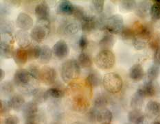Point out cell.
Returning <instances> with one entry per match:
<instances>
[{
	"instance_id": "obj_1",
	"label": "cell",
	"mask_w": 160,
	"mask_h": 124,
	"mask_svg": "<svg viewBox=\"0 0 160 124\" xmlns=\"http://www.w3.org/2000/svg\"><path fill=\"white\" fill-rule=\"evenodd\" d=\"M14 84L21 93L26 95H34L39 89V80L24 69H20L15 72Z\"/></svg>"
},
{
	"instance_id": "obj_2",
	"label": "cell",
	"mask_w": 160,
	"mask_h": 124,
	"mask_svg": "<svg viewBox=\"0 0 160 124\" xmlns=\"http://www.w3.org/2000/svg\"><path fill=\"white\" fill-rule=\"evenodd\" d=\"M81 74V67L79 66L78 61L75 59H69L66 60L62 64L61 75L65 83L69 84L76 81L78 78Z\"/></svg>"
},
{
	"instance_id": "obj_3",
	"label": "cell",
	"mask_w": 160,
	"mask_h": 124,
	"mask_svg": "<svg viewBox=\"0 0 160 124\" xmlns=\"http://www.w3.org/2000/svg\"><path fill=\"white\" fill-rule=\"evenodd\" d=\"M50 31L49 19H39L30 32L32 39L37 43H41L46 39Z\"/></svg>"
},
{
	"instance_id": "obj_4",
	"label": "cell",
	"mask_w": 160,
	"mask_h": 124,
	"mask_svg": "<svg viewBox=\"0 0 160 124\" xmlns=\"http://www.w3.org/2000/svg\"><path fill=\"white\" fill-rule=\"evenodd\" d=\"M103 86L106 91L110 93H118L123 87L122 79L116 73L107 74L103 78Z\"/></svg>"
},
{
	"instance_id": "obj_5",
	"label": "cell",
	"mask_w": 160,
	"mask_h": 124,
	"mask_svg": "<svg viewBox=\"0 0 160 124\" xmlns=\"http://www.w3.org/2000/svg\"><path fill=\"white\" fill-rule=\"evenodd\" d=\"M94 62L100 69H110L116 63V56L111 50H102L96 55Z\"/></svg>"
},
{
	"instance_id": "obj_6",
	"label": "cell",
	"mask_w": 160,
	"mask_h": 124,
	"mask_svg": "<svg viewBox=\"0 0 160 124\" xmlns=\"http://www.w3.org/2000/svg\"><path fill=\"white\" fill-rule=\"evenodd\" d=\"M124 27L123 17L120 15H113L108 18L105 30L112 34H118L122 32Z\"/></svg>"
},
{
	"instance_id": "obj_7",
	"label": "cell",
	"mask_w": 160,
	"mask_h": 124,
	"mask_svg": "<svg viewBox=\"0 0 160 124\" xmlns=\"http://www.w3.org/2000/svg\"><path fill=\"white\" fill-rule=\"evenodd\" d=\"M57 72L54 68L44 66L40 69L39 80L46 85H52L57 80Z\"/></svg>"
},
{
	"instance_id": "obj_8",
	"label": "cell",
	"mask_w": 160,
	"mask_h": 124,
	"mask_svg": "<svg viewBox=\"0 0 160 124\" xmlns=\"http://www.w3.org/2000/svg\"><path fill=\"white\" fill-rule=\"evenodd\" d=\"M72 108L78 112H85L89 107V102L88 99L82 95H76L71 100Z\"/></svg>"
},
{
	"instance_id": "obj_9",
	"label": "cell",
	"mask_w": 160,
	"mask_h": 124,
	"mask_svg": "<svg viewBox=\"0 0 160 124\" xmlns=\"http://www.w3.org/2000/svg\"><path fill=\"white\" fill-rule=\"evenodd\" d=\"M81 30L85 33H91L96 29H98V19L95 16L88 15L81 21Z\"/></svg>"
},
{
	"instance_id": "obj_10",
	"label": "cell",
	"mask_w": 160,
	"mask_h": 124,
	"mask_svg": "<svg viewBox=\"0 0 160 124\" xmlns=\"http://www.w3.org/2000/svg\"><path fill=\"white\" fill-rule=\"evenodd\" d=\"M15 39L21 48H28L32 43V37L27 31L19 30L15 34Z\"/></svg>"
},
{
	"instance_id": "obj_11",
	"label": "cell",
	"mask_w": 160,
	"mask_h": 124,
	"mask_svg": "<svg viewBox=\"0 0 160 124\" xmlns=\"http://www.w3.org/2000/svg\"><path fill=\"white\" fill-rule=\"evenodd\" d=\"M53 54L58 59H64L68 56L69 50L67 43L64 40H59L52 48Z\"/></svg>"
},
{
	"instance_id": "obj_12",
	"label": "cell",
	"mask_w": 160,
	"mask_h": 124,
	"mask_svg": "<svg viewBox=\"0 0 160 124\" xmlns=\"http://www.w3.org/2000/svg\"><path fill=\"white\" fill-rule=\"evenodd\" d=\"M16 26L20 30L28 31L32 28L33 26V19L29 15L22 12L17 17L16 19Z\"/></svg>"
},
{
	"instance_id": "obj_13",
	"label": "cell",
	"mask_w": 160,
	"mask_h": 124,
	"mask_svg": "<svg viewBox=\"0 0 160 124\" xmlns=\"http://www.w3.org/2000/svg\"><path fill=\"white\" fill-rule=\"evenodd\" d=\"M23 115L25 120H29L35 118L39 113L38 104L34 101L27 102L22 110Z\"/></svg>"
},
{
	"instance_id": "obj_14",
	"label": "cell",
	"mask_w": 160,
	"mask_h": 124,
	"mask_svg": "<svg viewBox=\"0 0 160 124\" xmlns=\"http://www.w3.org/2000/svg\"><path fill=\"white\" fill-rule=\"evenodd\" d=\"M86 82L90 87H98L103 82V79L98 71L92 70L89 72V74L87 76Z\"/></svg>"
},
{
	"instance_id": "obj_15",
	"label": "cell",
	"mask_w": 160,
	"mask_h": 124,
	"mask_svg": "<svg viewBox=\"0 0 160 124\" xmlns=\"http://www.w3.org/2000/svg\"><path fill=\"white\" fill-rule=\"evenodd\" d=\"M152 5L148 1H140L137 3L135 12L140 18H146L150 14Z\"/></svg>"
},
{
	"instance_id": "obj_16",
	"label": "cell",
	"mask_w": 160,
	"mask_h": 124,
	"mask_svg": "<svg viewBox=\"0 0 160 124\" xmlns=\"http://www.w3.org/2000/svg\"><path fill=\"white\" fill-rule=\"evenodd\" d=\"M74 10L75 6L71 2L65 0L59 3L57 7V12L59 15H74Z\"/></svg>"
},
{
	"instance_id": "obj_17",
	"label": "cell",
	"mask_w": 160,
	"mask_h": 124,
	"mask_svg": "<svg viewBox=\"0 0 160 124\" xmlns=\"http://www.w3.org/2000/svg\"><path fill=\"white\" fill-rule=\"evenodd\" d=\"M138 89L145 98L153 97L157 93V86L155 82H145L144 84Z\"/></svg>"
},
{
	"instance_id": "obj_18",
	"label": "cell",
	"mask_w": 160,
	"mask_h": 124,
	"mask_svg": "<svg viewBox=\"0 0 160 124\" xmlns=\"http://www.w3.org/2000/svg\"><path fill=\"white\" fill-rule=\"evenodd\" d=\"M13 59L17 65L23 66V65L27 63L28 60L29 59L28 53L27 50L21 47L15 50V53H14Z\"/></svg>"
},
{
	"instance_id": "obj_19",
	"label": "cell",
	"mask_w": 160,
	"mask_h": 124,
	"mask_svg": "<svg viewBox=\"0 0 160 124\" xmlns=\"http://www.w3.org/2000/svg\"><path fill=\"white\" fill-rule=\"evenodd\" d=\"M115 44V38L113 34L107 32L99 41V47L102 50H110L112 49Z\"/></svg>"
},
{
	"instance_id": "obj_20",
	"label": "cell",
	"mask_w": 160,
	"mask_h": 124,
	"mask_svg": "<svg viewBox=\"0 0 160 124\" xmlns=\"http://www.w3.org/2000/svg\"><path fill=\"white\" fill-rule=\"evenodd\" d=\"M145 112L149 118H155L160 115V103L156 101H150L145 108Z\"/></svg>"
},
{
	"instance_id": "obj_21",
	"label": "cell",
	"mask_w": 160,
	"mask_h": 124,
	"mask_svg": "<svg viewBox=\"0 0 160 124\" xmlns=\"http://www.w3.org/2000/svg\"><path fill=\"white\" fill-rule=\"evenodd\" d=\"M129 77L134 82H140L144 77V68L140 64H135L129 69Z\"/></svg>"
},
{
	"instance_id": "obj_22",
	"label": "cell",
	"mask_w": 160,
	"mask_h": 124,
	"mask_svg": "<svg viewBox=\"0 0 160 124\" xmlns=\"http://www.w3.org/2000/svg\"><path fill=\"white\" fill-rule=\"evenodd\" d=\"M34 14L37 20L49 19L50 8L47 3L43 2L37 5L34 9Z\"/></svg>"
},
{
	"instance_id": "obj_23",
	"label": "cell",
	"mask_w": 160,
	"mask_h": 124,
	"mask_svg": "<svg viewBox=\"0 0 160 124\" xmlns=\"http://www.w3.org/2000/svg\"><path fill=\"white\" fill-rule=\"evenodd\" d=\"M9 104L12 109L15 111H20L23 110L25 106V99L21 95H14L8 100Z\"/></svg>"
},
{
	"instance_id": "obj_24",
	"label": "cell",
	"mask_w": 160,
	"mask_h": 124,
	"mask_svg": "<svg viewBox=\"0 0 160 124\" xmlns=\"http://www.w3.org/2000/svg\"><path fill=\"white\" fill-rule=\"evenodd\" d=\"M15 50H14L12 43L5 42V41H0V54L3 58L8 59L13 58L14 53Z\"/></svg>"
},
{
	"instance_id": "obj_25",
	"label": "cell",
	"mask_w": 160,
	"mask_h": 124,
	"mask_svg": "<svg viewBox=\"0 0 160 124\" xmlns=\"http://www.w3.org/2000/svg\"><path fill=\"white\" fill-rule=\"evenodd\" d=\"M145 97L140 91L138 89L131 99V107L133 110H140L143 107Z\"/></svg>"
},
{
	"instance_id": "obj_26",
	"label": "cell",
	"mask_w": 160,
	"mask_h": 124,
	"mask_svg": "<svg viewBox=\"0 0 160 124\" xmlns=\"http://www.w3.org/2000/svg\"><path fill=\"white\" fill-rule=\"evenodd\" d=\"M128 119L132 124H143L145 115L140 110H132L128 112Z\"/></svg>"
},
{
	"instance_id": "obj_27",
	"label": "cell",
	"mask_w": 160,
	"mask_h": 124,
	"mask_svg": "<svg viewBox=\"0 0 160 124\" xmlns=\"http://www.w3.org/2000/svg\"><path fill=\"white\" fill-rule=\"evenodd\" d=\"M81 30V23H78L76 21H73L66 24L64 28V32L68 36H74L76 34L78 33Z\"/></svg>"
},
{
	"instance_id": "obj_28",
	"label": "cell",
	"mask_w": 160,
	"mask_h": 124,
	"mask_svg": "<svg viewBox=\"0 0 160 124\" xmlns=\"http://www.w3.org/2000/svg\"><path fill=\"white\" fill-rule=\"evenodd\" d=\"M53 51L51 48L48 45H43L41 47V52L39 60L41 63L47 64L50 61L52 56Z\"/></svg>"
},
{
	"instance_id": "obj_29",
	"label": "cell",
	"mask_w": 160,
	"mask_h": 124,
	"mask_svg": "<svg viewBox=\"0 0 160 124\" xmlns=\"http://www.w3.org/2000/svg\"><path fill=\"white\" fill-rule=\"evenodd\" d=\"M113 119V114L110 110L105 108L99 111L98 122L100 124H111Z\"/></svg>"
},
{
	"instance_id": "obj_30",
	"label": "cell",
	"mask_w": 160,
	"mask_h": 124,
	"mask_svg": "<svg viewBox=\"0 0 160 124\" xmlns=\"http://www.w3.org/2000/svg\"><path fill=\"white\" fill-rule=\"evenodd\" d=\"M78 63L79 66L82 68H89L92 67L93 62L91 56L88 54L82 51L78 56Z\"/></svg>"
},
{
	"instance_id": "obj_31",
	"label": "cell",
	"mask_w": 160,
	"mask_h": 124,
	"mask_svg": "<svg viewBox=\"0 0 160 124\" xmlns=\"http://www.w3.org/2000/svg\"><path fill=\"white\" fill-rule=\"evenodd\" d=\"M104 6L105 1L103 0H93L89 3L90 10L96 15H101L104 11Z\"/></svg>"
},
{
	"instance_id": "obj_32",
	"label": "cell",
	"mask_w": 160,
	"mask_h": 124,
	"mask_svg": "<svg viewBox=\"0 0 160 124\" xmlns=\"http://www.w3.org/2000/svg\"><path fill=\"white\" fill-rule=\"evenodd\" d=\"M45 95H46V100L50 98L59 99L63 97L64 91L58 87H52L46 91Z\"/></svg>"
},
{
	"instance_id": "obj_33",
	"label": "cell",
	"mask_w": 160,
	"mask_h": 124,
	"mask_svg": "<svg viewBox=\"0 0 160 124\" xmlns=\"http://www.w3.org/2000/svg\"><path fill=\"white\" fill-rule=\"evenodd\" d=\"M0 26H1V34H12L15 30V23L12 21L8 19H2Z\"/></svg>"
},
{
	"instance_id": "obj_34",
	"label": "cell",
	"mask_w": 160,
	"mask_h": 124,
	"mask_svg": "<svg viewBox=\"0 0 160 124\" xmlns=\"http://www.w3.org/2000/svg\"><path fill=\"white\" fill-rule=\"evenodd\" d=\"M137 2L135 0H123L120 3V9L124 12H131L135 10Z\"/></svg>"
},
{
	"instance_id": "obj_35",
	"label": "cell",
	"mask_w": 160,
	"mask_h": 124,
	"mask_svg": "<svg viewBox=\"0 0 160 124\" xmlns=\"http://www.w3.org/2000/svg\"><path fill=\"white\" fill-rule=\"evenodd\" d=\"M160 74L159 67L157 65L153 64L148 69L147 73V81L149 82H155L157 78L159 77Z\"/></svg>"
},
{
	"instance_id": "obj_36",
	"label": "cell",
	"mask_w": 160,
	"mask_h": 124,
	"mask_svg": "<svg viewBox=\"0 0 160 124\" xmlns=\"http://www.w3.org/2000/svg\"><path fill=\"white\" fill-rule=\"evenodd\" d=\"M148 45L149 47L154 51L160 49V32H152L149 39Z\"/></svg>"
},
{
	"instance_id": "obj_37",
	"label": "cell",
	"mask_w": 160,
	"mask_h": 124,
	"mask_svg": "<svg viewBox=\"0 0 160 124\" xmlns=\"http://www.w3.org/2000/svg\"><path fill=\"white\" fill-rule=\"evenodd\" d=\"M108 103H109V102H108V99L105 95H99L95 99L94 106L93 107L98 109V111H101V110L106 108Z\"/></svg>"
},
{
	"instance_id": "obj_38",
	"label": "cell",
	"mask_w": 160,
	"mask_h": 124,
	"mask_svg": "<svg viewBox=\"0 0 160 124\" xmlns=\"http://www.w3.org/2000/svg\"><path fill=\"white\" fill-rule=\"evenodd\" d=\"M29 59H39L41 52V47L39 45L30 46L27 48Z\"/></svg>"
},
{
	"instance_id": "obj_39",
	"label": "cell",
	"mask_w": 160,
	"mask_h": 124,
	"mask_svg": "<svg viewBox=\"0 0 160 124\" xmlns=\"http://www.w3.org/2000/svg\"><path fill=\"white\" fill-rule=\"evenodd\" d=\"M15 90L14 84L9 81L3 82L1 84V93L3 96H8L11 95Z\"/></svg>"
},
{
	"instance_id": "obj_40",
	"label": "cell",
	"mask_w": 160,
	"mask_h": 124,
	"mask_svg": "<svg viewBox=\"0 0 160 124\" xmlns=\"http://www.w3.org/2000/svg\"><path fill=\"white\" fill-rule=\"evenodd\" d=\"M120 34L122 39L124 41H133L135 38V32L133 27H124Z\"/></svg>"
},
{
	"instance_id": "obj_41",
	"label": "cell",
	"mask_w": 160,
	"mask_h": 124,
	"mask_svg": "<svg viewBox=\"0 0 160 124\" xmlns=\"http://www.w3.org/2000/svg\"><path fill=\"white\" fill-rule=\"evenodd\" d=\"M132 42H133V45L135 49L137 50H142L144 49L146 46L147 45V44L148 43V41L142 39V38L135 36L133 40L132 41Z\"/></svg>"
},
{
	"instance_id": "obj_42",
	"label": "cell",
	"mask_w": 160,
	"mask_h": 124,
	"mask_svg": "<svg viewBox=\"0 0 160 124\" xmlns=\"http://www.w3.org/2000/svg\"><path fill=\"white\" fill-rule=\"evenodd\" d=\"M74 15L75 18L78 20L80 22L84 19L85 17L88 15V14L86 12L85 10L81 6H75V10L74 12Z\"/></svg>"
},
{
	"instance_id": "obj_43",
	"label": "cell",
	"mask_w": 160,
	"mask_h": 124,
	"mask_svg": "<svg viewBox=\"0 0 160 124\" xmlns=\"http://www.w3.org/2000/svg\"><path fill=\"white\" fill-rule=\"evenodd\" d=\"M99 111H98V109H96L94 107L89 110V111L88 112V115H87V117H88V121L90 123H96V122H98V119Z\"/></svg>"
},
{
	"instance_id": "obj_44",
	"label": "cell",
	"mask_w": 160,
	"mask_h": 124,
	"mask_svg": "<svg viewBox=\"0 0 160 124\" xmlns=\"http://www.w3.org/2000/svg\"><path fill=\"white\" fill-rule=\"evenodd\" d=\"M45 93H46V91H43L42 89H39V91H38L36 93L33 95L34 96L33 101L37 104H42V103L47 101Z\"/></svg>"
},
{
	"instance_id": "obj_45",
	"label": "cell",
	"mask_w": 160,
	"mask_h": 124,
	"mask_svg": "<svg viewBox=\"0 0 160 124\" xmlns=\"http://www.w3.org/2000/svg\"><path fill=\"white\" fill-rule=\"evenodd\" d=\"M10 109H12L9 104L8 100H2L0 101V114L2 116H6L9 114Z\"/></svg>"
},
{
	"instance_id": "obj_46",
	"label": "cell",
	"mask_w": 160,
	"mask_h": 124,
	"mask_svg": "<svg viewBox=\"0 0 160 124\" xmlns=\"http://www.w3.org/2000/svg\"><path fill=\"white\" fill-rule=\"evenodd\" d=\"M150 15L153 20L160 19V6H158L157 3H154L152 5L150 11Z\"/></svg>"
},
{
	"instance_id": "obj_47",
	"label": "cell",
	"mask_w": 160,
	"mask_h": 124,
	"mask_svg": "<svg viewBox=\"0 0 160 124\" xmlns=\"http://www.w3.org/2000/svg\"><path fill=\"white\" fill-rule=\"evenodd\" d=\"M40 69H41V68H39L37 66H36L35 64H30L28 67V71L30 72V74L32 75L34 78H35L36 79H37L38 80H39Z\"/></svg>"
},
{
	"instance_id": "obj_48",
	"label": "cell",
	"mask_w": 160,
	"mask_h": 124,
	"mask_svg": "<svg viewBox=\"0 0 160 124\" xmlns=\"http://www.w3.org/2000/svg\"><path fill=\"white\" fill-rule=\"evenodd\" d=\"M89 41L85 35H82L78 41V46L81 50H85L88 46Z\"/></svg>"
},
{
	"instance_id": "obj_49",
	"label": "cell",
	"mask_w": 160,
	"mask_h": 124,
	"mask_svg": "<svg viewBox=\"0 0 160 124\" xmlns=\"http://www.w3.org/2000/svg\"><path fill=\"white\" fill-rule=\"evenodd\" d=\"M19 119L16 115H9L4 120V124H19Z\"/></svg>"
},
{
	"instance_id": "obj_50",
	"label": "cell",
	"mask_w": 160,
	"mask_h": 124,
	"mask_svg": "<svg viewBox=\"0 0 160 124\" xmlns=\"http://www.w3.org/2000/svg\"><path fill=\"white\" fill-rule=\"evenodd\" d=\"M24 124H44V123L43 122V119H41L39 117V115H38L35 118L26 120Z\"/></svg>"
},
{
	"instance_id": "obj_51",
	"label": "cell",
	"mask_w": 160,
	"mask_h": 124,
	"mask_svg": "<svg viewBox=\"0 0 160 124\" xmlns=\"http://www.w3.org/2000/svg\"><path fill=\"white\" fill-rule=\"evenodd\" d=\"M154 64L159 66L160 65V49L155 51V54L153 56Z\"/></svg>"
},
{
	"instance_id": "obj_52",
	"label": "cell",
	"mask_w": 160,
	"mask_h": 124,
	"mask_svg": "<svg viewBox=\"0 0 160 124\" xmlns=\"http://www.w3.org/2000/svg\"><path fill=\"white\" fill-rule=\"evenodd\" d=\"M9 13V9L7 6H1V15L2 17L6 16V15H8Z\"/></svg>"
},
{
	"instance_id": "obj_53",
	"label": "cell",
	"mask_w": 160,
	"mask_h": 124,
	"mask_svg": "<svg viewBox=\"0 0 160 124\" xmlns=\"http://www.w3.org/2000/svg\"><path fill=\"white\" fill-rule=\"evenodd\" d=\"M4 75H5L4 71H3L2 69H0V80L2 81L3 78H4Z\"/></svg>"
},
{
	"instance_id": "obj_54",
	"label": "cell",
	"mask_w": 160,
	"mask_h": 124,
	"mask_svg": "<svg viewBox=\"0 0 160 124\" xmlns=\"http://www.w3.org/2000/svg\"><path fill=\"white\" fill-rule=\"evenodd\" d=\"M151 124H160V121H159V120H156V121L152 122Z\"/></svg>"
},
{
	"instance_id": "obj_55",
	"label": "cell",
	"mask_w": 160,
	"mask_h": 124,
	"mask_svg": "<svg viewBox=\"0 0 160 124\" xmlns=\"http://www.w3.org/2000/svg\"><path fill=\"white\" fill-rule=\"evenodd\" d=\"M154 3H157V4H158V6H160V0H155V1H154Z\"/></svg>"
},
{
	"instance_id": "obj_56",
	"label": "cell",
	"mask_w": 160,
	"mask_h": 124,
	"mask_svg": "<svg viewBox=\"0 0 160 124\" xmlns=\"http://www.w3.org/2000/svg\"><path fill=\"white\" fill-rule=\"evenodd\" d=\"M72 124H85V123H83V122H76L73 123Z\"/></svg>"
},
{
	"instance_id": "obj_57",
	"label": "cell",
	"mask_w": 160,
	"mask_h": 124,
	"mask_svg": "<svg viewBox=\"0 0 160 124\" xmlns=\"http://www.w3.org/2000/svg\"><path fill=\"white\" fill-rule=\"evenodd\" d=\"M52 124H55V123H52Z\"/></svg>"
}]
</instances>
